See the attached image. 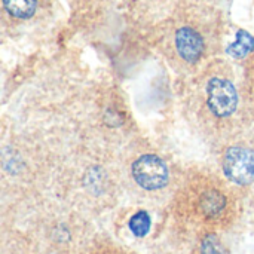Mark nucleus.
<instances>
[{"instance_id": "1a4fd4ad", "label": "nucleus", "mask_w": 254, "mask_h": 254, "mask_svg": "<svg viewBox=\"0 0 254 254\" xmlns=\"http://www.w3.org/2000/svg\"><path fill=\"white\" fill-rule=\"evenodd\" d=\"M201 254H228V252L217 237L208 235L201 243Z\"/></svg>"}, {"instance_id": "f03ea898", "label": "nucleus", "mask_w": 254, "mask_h": 254, "mask_svg": "<svg viewBox=\"0 0 254 254\" xmlns=\"http://www.w3.org/2000/svg\"><path fill=\"white\" fill-rule=\"evenodd\" d=\"M135 183L146 190H158L168 183V167L156 155L140 156L131 168Z\"/></svg>"}, {"instance_id": "0eeeda50", "label": "nucleus", "mask_w": 254, "mask_h": 254, "mask_svg": "<svg viewBox=\"0 0 254 254\" xmlns=\"http://www.w3.org/2000/svg\"><path fill=\"white\" fill-rule=\"evenodd\" d=\"M254 49V39L246 31H240L238 34V39L235 43H232L228 49V52L235 57V58H243L246 55H249L252 51Z\"/></svg>"}, {"instance_id": "39448f33", "label": "nucleus", "mask_w": 254, "mask_h": 254, "mask_svg": "<svg viewBox=\"0 0 254 254\" xmlns=\"http://www.w3.org/2000/svg\"><path fill=\"white\" fill-rule=\"evenodd\" d=\"M1 4L4 12L16 21L31 19L39 9V0H1Z\"/></svg>"}, {"instance_id": "f257e3e1", "label": "nucleus", "mask_w": 254, "mask_h": 254, "mask_svg": "<svg viewBox=\"0 0 254 254\" xmlns=\"http://www.w3.org/2000/svg\"><path fill=\"white\" fill-rule=\"evenodd\" d=\"M173 45L180 60L193 64L202 58L207 48V40L195 24L183 22L173 31Z\"/></svg>"}, {"instance_id": "20e7f679", "label": "nucleus", "mask_w": 254, "mask_h": 254, "mask_svg": "<svg viewBox=\"0 0 254 254\" xmlns=\"http://www.w3.org/2000/svg\"><path fill=\"white\" fill-rule=\"evenodd\" d=\"M207 103L210 110L219 116H231L238 106V92L235 86L222 77H213L207 86Z\"/></svg>"}, {"instance_id": "6e6552de", "label": "nucleus", "mask_w": 254, "mask_h": 254, "mask_svg": "<svg viewBox=\"0 0 254 254\" xmlns=\"http://www.w3.org/2000/svg\"><path fill=\"white\" fill-rule=\"evenodd\" d=\"M129 231L138 237V238H143L149 234L150 231V225H152V220H150V216L146 213V211H138L135 213L131 219H129Z\"/></svg>"}, {"instance_id": "7ed1b4c3", "label": "nucleus", "mask_w": 254, "mask_h": 254, "mask_svg": "<svg viewBox=\"0 0 254 254\" xmlns=\"http://www.w3.org/2000/svg\"><path fill=\"white\" fill-rule=\"evenodd\" d=\"M223 173L235 185L254 182V150L243 146L229 147L223 155Z\"/></svg>"}, {"instance_id": "423d86ee", "label": "nucleus", "mask_w": 254, "mask_h": 254, "mask_svg": "<svg viewBox=\"0 0 254 254\" xmlns=\"http://www.w3.org/2000/svg\"><path fill=\"white\" fill-rule=\"evenodd\" d=\"M201 205H202V210H204V213L207 216H216V214H219L225 208L226 198L220 192L211 190V192H207L202 196Z\"/></svg>"}]
</instances>
